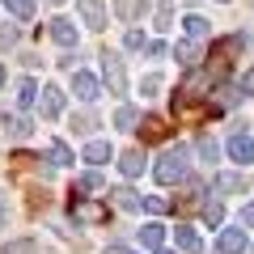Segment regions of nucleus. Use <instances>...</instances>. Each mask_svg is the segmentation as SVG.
Segmentation results:
<instances>
[{"mask_svg":"<svg viewBox=\"0 0 254 254\" xmlns=\"http://www.w3.org/2000/svg\"><path fill=\"white\" fill-rule=\"evenodd\" d=\"M187 170H190V161H187V148H170V153L161 157V161L153 165V178L161 182V187H178L182 178H187Z\"/></svg>","mask_w":254,"mask_h":254,"instance_id":"f257e3e1","label":"nucleus"},{"mask_svg":"<svg viewBox=\"0 0 254 254\" xmlns=\"http://www.w3.org/2000/svg\"><path fill=\"white\" fill-rule=\"evenodd\" d=\"M174 115L187 119V123H203V119H212V106H208V102H199V93L178 89V93H174Z\"/></svg>","mask_w":254,"mask_h":254,"instance_id":"f03ea898","label":"nucleus"},{"mask_svg":"<svg viewBox=\"0 0 254 254\" xmlns=\"http://www.w3.org/2000/svg\"><path fill=\"white\" fill-rule=\"evenodd\" d=\"M72 220L76 225H102V220H110V208L93 203L89 195H72Z\"/></svg>","mask_w":254,"mask_h":254,"instance_id":"7ed1b4c3","label":"nucleus"},{"mask_svg":"<svg viewBox=\"0 0 254 254\" xmlns=\"http://www.w3.org/2000/svg\"><path fill=\"white\" fill-rule=\"evenodd\" d=\"M102 81L110 85V93H127V68H123V60L115 51L102 55Z\"/></svg>","mask_w":254,"mask_h":254,"instance_id":"20e7f679","label":"nucleus"},{"mask_svg":"<svg viewBox=\"0 0 254 254\" xmlns=\"http://www.w3.org/2000/svg\"><path fill=\"white\" fill-rule=\"evenodd\" d=\"M72 93L81 102H98L102 98V81L93 72H85V68H72Z\"/></svg>","mask_w":254,"mask_h":254,"instance_id":"39448f33","label":"nucleus"},{"mask_svg":"<svg viewBox=\"0 0 254 254\" xmlns=\"http://www.w3.org/2000/svg\"><path fill=\"white\" fill-rule=\"evenodd\" d=\"M38 110H43V119H60L64 115V89H60V85H43Z\"/></svg>","mask_w":254,"mask_h":254,"instance_id":"423d86ee","label":"nucleus"},{"mask_svg":"<svg viewBox=\"0 0 254 254\" xmlns=\"http://www.w3.org/2000/svg\"><path fill=\"white\" fill-rule=\"evenodd\" d=\"M76 9H81V21L89 30H106V4L102 0H76Z\"/></svg>","mask_w":254,"mask_h":254,"instance_id":"0eeeda50","label":"nucleus"},{"mask_svg":"<svg viewBox=\"0 0 254 254\" xmlns=\"http://www.w3.org/2000/svg\"><path fill=\"white\" fill-rule=\"evenodd\" d=\"M229 157H233L237 165H250V161H254V140L246 136V131H237V136H229Z\"/></svg>","mask_w":254,"mask_h":254,"instance_id":"6e6552de","label":"nucleus"},{"mask_svg":"<svg viewBox=\"0 0 254 254\" xmlns=\"http://www.w3.org/2000/svg\"><path fill=\"white\" fill-rule=\"evenodd\" d=\"M216 250L220 254H246V229H220Z\"/></svg>","mask_w":254,"mask_h":254,"instance_id":"1a4fd4ad","label":"nucleus"},{"mask_svg":"<svg viewBox=\"0 0 254 254\" xmlns=\"http://www.w3.org/2000/svg\"><path fill=\"white\" fill-rule=\"evenodd\" d=\"M136 131H140V136H144V144H161V140L170 136V127H165V119H157V115H148L144 123L136 127Z\"/></svg>","mask_w":254,"mask_h":254,"instance_id":"9d476101","label":"nucleus"},{"mask_svg":"<svg viewBox=\"0 0 254 254\" xmlns=\"http://www.w3.org/2000/svg\"><path fill=\"white\" fill-rule=\"evenodd\" d=\"M47 34H51L60 47H76V26H72L68 17H55L51 26H47Z\"/></svg>","mask_w":254,"mask_h":254,"instance_id":"9b49d317","label":"nucleus"},{"mask_svg":"<svg viewBox=\"0 0 254 254\" xmlns=\"http://www.w3.org/2000/svg\"><path fill=\"white\" fill-rule=\"evenodd\" d=\"M174 242H178L182 254H203V242H199V233H195L190 225H178V229H174Z\"/></svg>","mask_w":254,"mask_h":254,"instance_id":"f8f14e48","label":"nucleus"},{"mask_svg":"<svg viewBox=\"0 0 254 254\" xmlns=\"http://www.w3.org/2000/svg\"><path fill=\"white\" fill-rule=\"evenodd\" d=\"M136 242L144 246V250H161V242H165V225H157V220H148L144 229H136Z\"/></svg>","mask_w":254,"mask_h":254,"instance_id":"ddd939ff","label":"nucleus"},{"mask_svg":"<svg viewBox=\"0 0 254 254\" xmlns=\"http://www.w3.org/2000/svg\"><path fill=\"white\" fill-rule=\"evenodd\" d=\"M119 170H123V178H140V174H144V153H140V148H127V153L119 157Z\"/></svg>","mask_w":254,"mask_h":254,"instance_id":"4468645a","label":"nucleus"},{"mask_svg":"<svg viewBox=\"0 0 254 254\" xmlns=\"http://www.w3.org/2000/svg\"><path fill=\"white\" fill-rule=\"evenodd\" d=\"M212 190H220V195H242L246 178L242 174H216V178H212Z\"/></svg>","mask_w":254,"mask_h":254,"instance_id":"2eb2a0df","label":"nucleus"},{"mask_svg":"<svg viewBox=\"0 0 254 254\" xmlns=\"http://www.w3.org/2000/svg\"><path fill=\"white\" fill-rule=\"evenodd\" d=\"M13 98H17V106H21V110H30V106L38 102V85L30 81V76H21V81H17V89H13Z\"/></svg>","mask_w":254,"mask_h":254,"instance_id":"dca6fc26","label":"nucleus"},{"mask_svg":"<svg viewBox=\"0 0 254 254\" xmlns=\"http://www.w3.org/2000/svg\"><path fill=\"white\" fill-rule=\"evenodd\" d=\"M110 195H115V203H119L123 212H140V208H144V199H140L131 187H119V190H110Z\"/></svg>","mask_w":254,"mask_h":254,"instance_id":"f3484780","label":"nucleus"},{"mask_svg":"<svg viewBox=\"0 0 254 254\" xmlns=\"http://www.w3.org/2000/svg\"><path fill=\"white\" fill-rule=\"evenodd\" d=\"M208 21H203L199 17V13H190V17H182V34H187V38H195V43H199V38H208Z\"/></svg>","mask_w":254,"mask_h":254,"instance_id":"a211bd4d","label":"nucleus"},{"mask_svg":"<svg viewBox=\"0 0 254 254\" xmlns=\"http://www.w3.org/2000/svg\"><path fill=\"white\" fill-rule=\"evenodd\" d=\"M4 131H9L13 140H26L34 127H30V119H26V115H4Z\"/></svg>","mask_w":254,"mask_h":254,"instance_id":"6ab92c4d","label":"nucleus"},{"mask_svg":"<svg viewBox=\"0 0 254 254\" xmlns=\"http://www.w3.org/2000/svg\"><path fill=\"white\" fill-rule=\"evenodd\" d=\"M174 55H178V60L187 64V68H195V64L203 60V47L195 43V38H187V43H178V51H174Z\"/></svg>","mask_w":254,"mask_h":254,"instance_id":"aec40b11","label":"nucleus"},{"mask_svg":"<svg viewBox=\"0 0 254 254\" xmlns=\"http://www.w3.org/2000/svg\"><path fill=\"white\" fill-rule=\"evenodd\" d=\"M85 161L89 165H106L110 161V144L106 140H89V144H85Z\"/></svg>","mask_w":254,"mask_h":254,"instance_id":"412c9836","label":"nucleus"},{"mask_svg":"<svg viewBox=\"0 0 254 254\" xmlns=\"http://www.w3.org/2000/svg\"><path fill=\"white\" fill-rule=\"evenodd\" d=\"M115 9H119V17H123V21H136L140 13L148 9V0H115Z\"/></svg>","mask_w":254,"mask_h":254,"instance_id":"4be33fe9","label":"nucleus"},{"mask_svg":"<svg viewBox=\"0 0 254 254\" xmlns=\"http://www.w3.org/2000/svg\"><path fill=\"white\" fill-rule=\"evenodd\" d=\"M93 190H102V174H98V170L81 174V178H76V187H72V195H93Z\"/></svg>","mask_w":254,"mask_h":254,"instance_id":"5701e85b","label":"nucleus"},{"mask_svg":"<svg viewBox=\"0 0 254 254\" xmlns=\"http://www.w3.org/2000/svg\"><path fill=\"white\" fill-rule=\"evenodd\" d=\"M136 123H140L136 106H119L115 110V127H119V131H136Z\"/></svg>","mask_w":254,"mask_h":254,"instance_id":"b1692460","label":"nucleus"},{"mask_svg":"<svg viewBox=\"0 0 254 254\" xmlns=\"http://www.w3.org/2000/svg\"><path fill=\"white\" fill-rule=\"evenodd\" d=\"M203 225H212V229L225 225V203H220V199H208V203H203Z\"/></svg>","mask_w":254,"mask_h":254,"instance_id":"393cba45","label":"nucleus"},{"mask_svg":"<svg viewBox=\"0 0 254 254\" xmlns=\"http://www.w3.org/2000/svg\"><path fill=\"white\" fill-rule=\"evenodd\" d=\"M0 4H4V9H9L13 17H21V21H30V17H34V0H0Z\"/></svg>","mask_w":254,"mask_h":254,"instance_id":"a878e982","label":"nucleus"},{"mask_svg":"<svg viewBox=\"0 0 254 254\" xmlns=\"http://www.w3.org/2000/svg\"><path fill=\"white\" fill-rule=\"evenodd\" d=\"M51 165H72V153L64 140H51Z\"/></svg>","mask_w":254,"mask_h":254,"instance_id":"bb28decb","label":"nucleus"},{"mask_svg":"<svg viewBox=\"0 0 254 254\" xmlns=\"http://www.w3.org/2000/svg\"><path fill=\"white\" fill-rule=\"evenodd\" d=\"M4 254H38V242H30V237H17V242L4 246Z\"/></svg>","mask_w":254,"mask_h":254,"instance_id":"cd10ccee","label":"nucleus"},{"mask_svg":"<svg viewBox=\"0 0 254 254\" xmlns=\"http://www.w3.org/2000/svg\"><path fill=\"white\" fill-rule=\"evenodd\" d=\"M144 208L153 212V216H165V212H170V199H161V195H144Z\"/></svg>","mask_w":254,"mask_h":254,"instance_id":"c85d7f7f","label":"nucleus"},{"mask_svg":"<svg viewBox=\"0 0 254 254\" xmlns=\"http://www.w3.org/2000/svg\"><path fill=\"white\" fill-rule=\"evenodd\" d=\"M199 157H203V161H216V157H220V144H216L212 136H203V140H199Z\"/></svg>","mask_w":254,"mask_h":254,"instance_id":"c756f323","label":"nucleus"},{"mask_svg":"<svg viewBox=\"0 0 254 254\" xmlns=\"http://www.w3.org/2000/svg\"><path fill=\"white\" fill-rule=\"evenodd\" d=\"M93 127H98V119H93V115H76L72 119V131H81V136H89Z\"/></svg>","mask_w":254,"mask_h":254,"instance_id":"7c9ffc66","label":"nucleus"},{"mask_svg":"<svg viewBox=\"0 0 254 254\" xmlns=\"http://www.w3.org/2000/svg\"><path fill=\"white\" fill-rule=\"evenodd\" d=\"M157 89H161V76H157V72H148L144 81H140V93H144V98H153Z\"/></svg>","mask_w":254,"mask_h":254,"instance_id":"2f4dec72","label":"nucleus"},{"mask_svg":"<svg viewBox=\"0 0 254 254\" xmlns=\"http://www.w3.org/2000/svg\"><path fill=\"white\" fill-rule=\"evenodd\" d=\"M157 26H170V0H161V4H157Z\"/></svg>","mask_w":254,"mask_h":254,"instance_id":"473e14b6","label":"nucleus"},{"mask_svg":"<svg viewBox=\"0 0 254 254\" xmlns=\"http://www.w3.org/2000/svg\"><path fill=\"white\" fill-rule=\"evenodd\" d=\"M13 43H17V30H13V26H0V47H13Z\"/></svg>","mask_w":254,"mask_h":254,"instance_id":"72a5a7b5","label":"nucleus"},{"mask_svg":"<svg viewBox=\"0 0 254 254\" xmlns=\"http://www.w3.org/2000/svg\"><path fill=\"white\" fill-rule=\"evenodd\" d=\"M9 225V195H4V190H0V229Z\"/></svg>","mask_w":254,"mask_h":254,"instance_id":"f704fd0d","label":"nucleus"},{"mask_svg":"<svg viewBox=\"0 0 254 254\" xmlns=\"http://www.w3.org/2000/svg\"><path fill=\"white\" fill-rule=\"evenodd\" d=\"M242 229H254V203H246V208H242Z\"/></svg>","mask_w":254,"mask_h":254,"instance_id":"c9c22d12","label":"nucleus"},{"mask_svg":"<svg viewBox=\"0 0 254 254\" xmlns=\"http://www.w3.org/2000/svg\"><path fill=\"white\" fill-rule=\"evenodd\" d=\"M123 43H127V47H144V34H140V30H127Z\"/></svg>","mask_w":254,"mask_h":254,"instance_id":"e433bc0d","label":"nucleus"},{"mask_svg":"<svg viewBox=\"0 0 254 254\" xmlns=\"http://www.w3.org/2000/svg\"><path fill=\"white\" fill-rule=\"evenodd\" d=\"M242 93H254V68L246 72V81H242Z\"/></svg>","mask_w":254,"mask_h":254,"instance_id":"4c0bfd02","label":"nucleus"},{"mask_svg":"<svg viewBox=\"0 0 254 254\" xmlns=\"http://www.w3.org/2000/svg\"><path fill=\"white\" fill-rule=\"evenodd\" d=\"M106 254H136V250H127V246H106Z\"/></svg>","mask_w":254,"mask_h":254,"instance_id":"58836bf2","label":"nucleus"},{"mask_svg":"<svg viewBox=\"0 0 254 254\" xmlns=\"http://www.w3.org/2000/svg\"><path fill=\"white\" fill-rule=\"evenodd\" d=\"M0 89H4V68H0Z\"/></svg>","mask_w":254,"mask_h":254,"instance_id":"ea45409f","label":"nucleus"},{"mask_svg":"<svg viewBox=\"0 0 254 254\" xmlns=\"http://www.w3.org/2000/svg\"><path fill=\"white\" fill-rule=\"evenodd\" d=\"M153 254H170V250H153Z\"/></svg>","mask_w":254,"mask_h":254,"instance_id":"a19ab883","label":"nucleus"},{"mask_svg":"<svg viewBox=\"0 0 254 254\" xmlns=\"http://www.w3.org/2000/svg\"><path fill=\"white\" fill-rule=\"evenodd\" d=\"M51 4H64V0H51Z\"/></svg>","mask_w":254,"mask_h":254,"instance_id":"79ce46f5","label":"nucleus"},{"mask_svg":"<svg viewBox=\"0 0 254 254\" xmlns=\"http://www.w3.org/2000/svg\"><path fill=\"white\" fill-rule=\"evenodd\" d=\"M216 4H229V0H216Z\"/></svg>","mask_w":254,"mask_h":254,"instance_id":"37998d69","label":"nucleus"}]
</instances>
